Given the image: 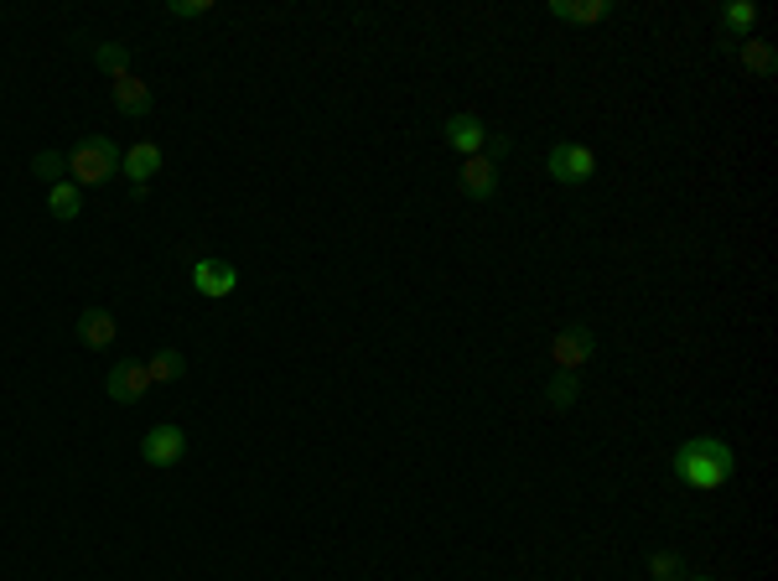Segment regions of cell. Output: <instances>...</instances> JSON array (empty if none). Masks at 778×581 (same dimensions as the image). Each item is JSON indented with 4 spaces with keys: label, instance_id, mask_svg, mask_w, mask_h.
Instances as JSON below:
<instances>
[{
    "label": "cell",
    "instance_id": "obj_1",
    "mask_svg": "<svg viewBox=\"0 0 778 581\" xmlns=\"http://www.w3.org/2000/svg\"><path fill=\"white\" fill-rule=\"evenodd\" d=\"M669 472H675V483L690 488V493H716V488L731 483V472H737V452H731L727 441H716V436H690V441L675 447Z\"/></svg>",
    "mask_w": 778,
    "mask_h": 581
},
{
    "label": "cell",
    "instance_id": "obj_2",
    "mask_svg": "<svg viewBox=\"0 0 778 581\" xmlns=\"http://www.w3.org/2000/svg\"><path fill=\"white\" fill-rule=\"evenodd\" d=\"M125 162V151L110 141V135H83L73 145V156H68V182H79V187H99V182H110Z\"/></svg>",
    "mask_w": 778,
    "mask_h": 581
},
{
    "label": "cell",
    "instance_id": "obj_3",
    "mask_svg": "<svg viewBox=\"0 0 778 581\" xmlns=\"http://www.w3.org/2000/svg\"><path fill=\"white\" fill-rule=\"evenodd\" d=\"M545 166H550V177H556L560 187H587V182L597 177V151L582 141H556L550 156H545Z\"/></svg>",
    "mask_w": 778,
    "mask_h": 581
},
{
    "label": "cell",
    "instance_id": "obj_4",
    "mask_svg": "<svg viewBox=\"0 0 778 581\" xmlns=\"http://www.w3.org/2000/svg\"><path fill=\"white\" fill-rule=\"evenodd\" d=\"M592 354H597V333H592L587 323H566L550 338V364H556V374H582L592 364Z\"/></svg>",
    "mask_w": 778,
    "mask_h": 581
},
{
    "label": "cell",
    "instance_id": "obj_5",
    "mask_svg": "<svg viewBox=\"0 0 778 581\" xmlns=\"http://www.w3.org/2000/svg\"><path fill=\"white\" fill-rule=\"evenodd\" d=\"M182 457H188V431L172 426V420H161V426H151V431L141 436V462L145 468H176Z\"/></svg>",
    "mask_w": 778,
    "mask_h": 581
},
{
    "label": "cell",
    "instance_id": "obj_6",
    "mask_svg": "<svg viewBox=\"0 0 778 581\" xmlns=\"http://www.w3.org/2000/svg\"><path fill=\"white\" fill-rule=\"evenodd\" d=\"M104 389H110L114 405H141L156 385H151V374H145V358H125V364H114V369H110Z\"/></svg>",
    "mask_w": 778,
    "mask_h": 581
},
{
    "label": "cell",
    "instance_id": "obj_7",
    "mask_svg": "<svg viewBox=\"0 0 778 581\" xmlns=\"http://www.w3.org/2000/svg\"><path fill=\"white\" fill-rule=\"evenodd\" d=\"M192 290L208 296V302H223V296H234L239 290V271L219 255H203L198 265H192Z\"/></svg>",
    "mask_w": 778,
    "mask_h": 581
},
{
    "label": "cell",
    "instance_id": "obj_8",
    "mask_svg": "<svg viewBox=\"0 0 778 581\" xmlns=\"http://www.w3.org/2000/svg\"><path fill=\"white\" fill-rule=\"evenodd\" d=\"M457 187H462V197H473V203H493V197H498V162H488V156H462Z\"/></svg>",
    "mask_w": 778,
    "mask_h": 581
},
{
    "label": "cell",
    "instance_id": "obj_9",
    "mask_svg": "<svg viewBox=\"0 0 778 581\" xmlns=\"http://www.w3.org/2000/svg\"><path fill=\"white\" fill-rule=\"evenodd\" d=\"M488 135L493 130L477 120V114H446L442 125V141L452 145V151H462V156H483L488 151Z\"/></svg>",
    "mask_w": 778,
    "mask_h": 581
},
{
    "label": "cell",
    "instance_id": "obj_10",
    "mask_svg": "<svg viewBox=\"0 0 778 581\" xmlns=\"http://www.w3.org/2000/svg\"><path fill=\"white\" fill-rule=\"evenodd\" d=\"M737 68H742L747 79L774 83L778 79V48L768 37H742V42H737Z\"/></svg>",
    "mask_w": 778,
    "mask_h": 581
},
{
    "label": "cell",
    "instance_id": "obj_11",
    "mask_svg": "<svg viewBox=\"0 0 778 581\" xmlns=\"http://www.w3.org/2000/svg\"><path fill=\"white\" fill-rule=\"evenodd\" d=\"M161 166H166V151H161L156 141H135L125 151V162H120V172L130 177V187H145V182L156 177Z\"/></svg>",
    "mask_w": 778,
    "mask_h": 581
},
{
    "label": "cell",
    "instance_id": "obj_12",
    "mask_svg": "<svg viewBox=\"0 0 778 581\" xmlns=\"http://www.w3.org/2000/svg\"><path fill=\"white\" fill-rule=\"evenodd\" d=\"M110 99H114V110L125 114V120H145V114H151V89H145L135 73H120L114 89H110Z\"/></svg>",
    "mask_w": 778,
    "mask_h": 581
},
{
    "label": "cell",
    "instance_id": "obj_13",
    "mask_svg": "<svg viewBox=\"0 0 778 581\" xmlns=\"http://www.w3.org/2000/svg\"><path fill=\"white\" fill-rule=\"evenodd\" d=\"M114 338H120L114 312H104V307H83L79 312V343H83V348H110Z\"/></svg>",
    "mask_w": 778,
    "mask_h": 581
},
{
    "label": "cell",
    "instance_id": "obj_14",
    "mask_svg": "<svg viewBox=\"0 0 778 581\" xmlns=\"http://www.w3.org/2000/svg\"><path fill=\"white\" fill-rule=\"evenodd\" d=\"M550 17L572 21V27H597L613 17V0H550Z\"/></svg>",
    "mask_w": 778,
    "mask_h": 581
},
{
    "label": "cell",
    "instance_id": "obj_15",
    "mask_svg": "<svg viewBox=\"0 0 778 581\" xmlns=\"http://www.w3.org/2000/svg\"><path fill=\"white\" fill-rule=\"evenodd\" d=\"M716 21H721V32H727L731 42H742V37H752V27H758V6H752V0H727Z\"/></svg>",
    "mask_w": 778,
    "mask_h": 581
},
{
    "label": "cell",
    "instance_id": "obj_16",
    "mask_svg": "<svg viewBox=\"0 0 778 581\" xmlns=\"http://www.w3.org/2000/svg\"><path fill=\"white\" fill-rule=\"evenodd\" d=\"M48 213L58 218V224L79 218V213H83V187H79V182H58V187H48Z\"/></svg>",
    "mask_w": 778,
    "mask_h": 581
},
{
    "label": "cell",
    "instance_id": "obj_17",
    "mask_svg": "<svg viewBox=\"0 0 778 581\" xmlns=\"http://www.w3.org/2000/svg\"><path fill=\"white\" fill-rule=\"evenodd\" d=\"M145 374H151V385H176L188 374V358L176 354V348H156V354L145 358Z\"/></svg>",
    "mask_w": 778,
    "mask_h": 581
},
{
    "label": "cell",
    "instance_id": "obj_18",
    "mask_svg": "<svg viewBox=\"0 0 778 581\" xmlns=\"http://www.w3.org/2000/svg\"><path fill=\"white\" fill-rule=\"evenodd\" d=\"M582 400V374H550L545 379V405L550 410H572Z\"/></svg>",
    "mask_w": 778,
    "mask_h": 581
},
{
    "label": "cell",
    "instance_id": "obj_19",
    "mask_svg": "<svg viewBox=\"0 0 778 581\" xmlns=\"http://www.w3.org/2000/svg\"><path fill=\"white\" fill-rule=\"evenodd\" d=\"M32 177L42 182V187L68 182V156H63V151H37V156H32Z\"/></svg>",
    "mask_w": 778,
    "mask_h": 581
},
{
    "label": "cell",
    "instance_id": "obj_20",
    "mask_svg": "<svg viewBox=\"0 0 778 581\" xmlns=\"http://www.w3.org/2000/svg\"><path fill=\"white\" fill-rule=\"evenodd\" d=\"M94 63L110 73V79H120V73H130V48L125 42H99L94 48Z\"/></svg>",
    "mask_w": 778,
    "mask_h": 581
},
{
    "label": "cell",
    "instance_id": "obj_21",
    "mask_svg": "<svg viewBox=\"0 0 778 581\" xmlns=\"http://www.w3.org/2000/svg\"><path fill=\"white\" fill-rule=\"evenodd\" d=\"M649 581H685V561L675 550H654L649 555Z\"/></svg>",
    "mask_w": 778,
    "mask_h": 581
},
{
    "label": "cell",
    "instance_id": "obj_22",
    "mask_svg": "<svg viewBox=\"0 0 778 581\" xmlns=\"http://www.w3.org/2000/svg\"><path fill=\"white\" fill-rule=\"evenodd\" d=\"M213 11V0H166V17L172 21H198Z\"/></svg>",
    "mask_w": 778,
    "mask_h": 581
},
{
    "label": "cell",
    "instance_id": "obj_23",
    "mask_svg": "<svg viewBox=\"0 0 778 581\" xmlns=\"http://www.w3.org/2000/svg\"><path fill=\"white\" fill-rule=\"evenodd\" d=\"M685 581H716V577H706V571H700V577H685Z\"/></svg>",
    "mask_w": 778,
    "mask_h": 581
}]
</instances>
